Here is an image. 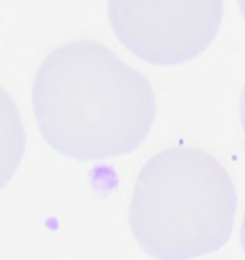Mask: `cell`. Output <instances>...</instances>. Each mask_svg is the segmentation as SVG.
I'll return each mask as SVG.
<instances>
[{
    "instance_id": "cell-3",
    "label": "cell",
    "mask_w": 245,
    "mask_h": 260,
    "mask_svg": "<svg viewBox=\"0 0 245 260\" xmlns=\"http://www.w3.org/2000/svg\"><path fill=\"white\" fill-rule=\"evenodd\" d=\"M107 19L134 56L178 65L199 56L217 37L222 0H107Z\"/></svg>"
},
{
    "instance_id": "cell-2",
    "label": "cell",
    "mask_w": 245,
    "mask_h": 260,
    "mask_svg": "<svg viewBox=\"0 0 245 260\" xmlns=\"http://www.w3.org/2000/svg\"><path fill=\"white\" fill-rule=\"evenodd\" d=\"M236 216V189L217 157L171 147L142 167L129 222L140 249L157 260H190L219 251Z\"/></svg>"
},
{
    "instance_id": "cell-1",
    "label": "cell",
    "mask_w": 245,
    "mask_h": 260,
    "mask_svg": "<svg viewBox=\"0 0 245 260\" xmlns=\"http://www.w3.org/2000/svg\"><path fill=\"white\" fill-rule=\"evenodd\" d=\"M31 98L42 138L77 161H107L134 151L157 111L146 77L94 41L66 42L46 54Z\"/></svg>"
},
{
    "instance_id": "cell-4",
    "label": "cell",
    "mask_w": 245,
    "mask_h": 260,
    "mask_svg": "<svg viewBox=\"0 0 245 260\" xmlns=\"http://www.w3.org/2000/svg\"><path fill=\"white\" fill-rule=\"evenodd\" d=\"M25 153V128L14 100L0 88V189L16 174Z\"/></svg>"
}]
</instances>
